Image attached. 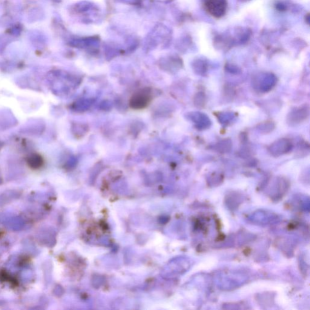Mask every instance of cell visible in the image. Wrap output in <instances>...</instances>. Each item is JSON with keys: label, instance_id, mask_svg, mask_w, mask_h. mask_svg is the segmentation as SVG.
I'll return each mask as SVG.
<instances>
[{"label": "cell", "instance_id": "6da1fadb", "mask_svg": "<svg viewBox=\"0 0 310 310\" xmlns=\"http://www.w3.org/2000/svg\"><path fill=\"white\" fill-rule=\"evenodd\" d=\"M204 4L208 13L216 18L225 15L228 5L226 0H204Z\"/></svg>", "mask_w": 310, "mask_h": 310}, {"label": "cell", "instance_id": "7a4b0ae2", "mask_svg": "<svg viewBox=\"0 0 310 310\" xmlns=\"http://www.w3.org/2000/svg\"><path fill=\"white\" fill-rule=\"evenodd\" d=\"M152 94L148 88L137 92L132 96L130 105L133 108L142 109L147 107L152 100Z\"/></svg>", "mask_w": 310, "mask_h": 310}, {"label": "cell", "instance_id": "3957f363", "mask_svg": "<svg viewBox=\"0 0 310 310\" xmlns=\"http://www.w3.org/2000/svg\"><path fill=\"white\" fill-rule=\"evenodd\" d=\"M32 162H35V164H34L35 167H40L42 162V159L40 156H33L31 157L30 163Z\"/></svg>", "mask_w": 310, "mask_h": 310}]
</instances>
